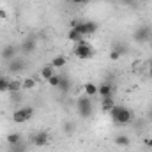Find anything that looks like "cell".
I'll return each instance as SVG.
<instances>
[{
  "mask_svg": "<svg viewBox=\"0 0 152 152\" xmlns=\"http://www.w3.org/2000/svg\"><path fill=\"white\" fill-rule=\"evenodd\" d=\"M83 92H85V96L92 97V96H96V94H97V85H96V83H85Z\"/></svg>",
  "mask_w": 152,
  "mask_h": 152,
  "instance_id": "ffe728a7",
  "label": "cell"
},
{
  "mask_svg": "<svg viewBox=\"0 0 152 152\" xmlns=\"http://www.w3.org/2000/svg\"><path fill=\"white\" fill-rule=\"evenodd\" d=\"M0 57H2L5 62H11L12 58H16V48H14L12 44L4 46V48H2V51H0Z\"/></svg>",
  "mask_w": 152,
  "mask_h": 152,
  "instance_id": "ba28073f",
  "label": "cell"
},
{
  "mask_svg": "<svg viewBox=\"0 0 152 152\" xmlns=\"http://www.w3.org/2000/svg\"><path fill=\"white\" fill-rule=\"evenodd\" d=\"M97 94H99L101 97H112V96H113V87H112V83H101V85L97 87Z\"/></svg>",
  "mask_w": 152,
  "mask_h": 152,
  "instance_id": "30bf717a",
  "label": "cell"
},
{
  "mask_svg": "<svg viewBox=\"0 0 152 152\" xmlns=\"http://www.w3.org/2000/svg\"><path fill=\"white\" fill-rule=\"evenodd\" d=\"M113 108H115L113 96H112V97H103V99H101V110H103V112H108V113H110Z\"/></svg>",
  "mask_w": 152,
  "mask_h": 152,
  "instance_id": "7c38bea8",
  "label": "cell"
},
{
  "mask_svg": "<svg viewBox=\"0 0 152 152\" xmlns=\"http://www.w3.org/2000/svg\"><path fill=\"white\" fill-rule=\"evenodd\" d=\"M21 85H23V90H32V88H36L37 81H36L32 76H27V78L21 80Z\"/></svg>",
  "mask_w": 152,
  "mask_h": 152,
  "instance_id": "9a60e30c",
  "label": "cell"
},
{
  "mask_svg": "<svg viewBox=\"0 0 152 152\" xmlns=\"http://www.w3.org/2000/svg\"><path fill=\"white\" fill-rule=\"evenodd\" d=\"M48 142H50V134H48L46 131H37V133L32 136V143H34L36 147H46Z\"/></svg>",
  "mask_w": 152,
  "mask_h": 152,
  "instance_id": "52a82bcc",
  "label": "cell"
},
{
  "mask_svg": "<svg viewBox=\"0 0 152 152\" xmlns=\"http://www.w3.org/2000/svg\"><path fill=\"white\" fill-rule=\"evenodd\" d=\"M147 69H149V76L152 78V58L149 60V64H147Z\"/></svg>",
  "mask_w": 152,
  "mask_h": 152,
  "instance_id": "83f0119b",
  "label": "cell"
},
{
  "mask_svg": "<svg viewBox=\"0 0 152 152\" xmlns=\"http://www.w3.org/2000/svg\"><path fill=\"white\" fill-rule=\"evenodd\" d=\"M71 28H76L80 34H83L85 37L87 36H94L96 32H97V23L96 21H92V20H88V21H81V20H76L71 23Z\"/></svg>",
  "mask_w": 152,
  "mask_h": 152,
  "instance_id": "7a4b0ae2",
  "label": "cell"
},
{
  "mask_svg": "<svg viewBox=\"0 0 152 152\" xmlns=\"http://www.w3.org/2000/svg\"><path fill=\"white\" fill-rule=\"evenodd\" d=\"M9 78H5V76H2L0 78V92H9Z\"/></svg>",
  "mask_w": 152,
  "mask_h": 152,
  "instance_id": "cb8c5ba5",
  "label": "cell"
},
{
  "mask_svg": "<svg viewBox=\"0 0 152 152\" xmlns=\"http://www.w3.org/2000/svg\"><path fill=\"white\" fill-rule=\"evenodd\" d=\"M76 110H78V115H80L81 118L92 117V113H94V104H92L90 97H88V96L80 97V99L76 101Z\"/></svg>",
  "mask_w": 152,
  "mask_h": 152,
  "instance_id": "3957f363",
  "label": "cell"
},
{
  "mask_svg": "<svg viewBox=\"0 0 152 152\" xmlns=\"http://www.w3.org/2000/svg\"><path fill=\"white\" fill-rule=\"evenodd\" d=\"M9 152H27V147L23 143H16V145H9Z\"/></svg>",
  "mask_w": 152,
  "mask_h": 152,
  "instance_id": "d4e9b609",
  "label": "cell"
},
{
  "mask_svg": "<svg viewBox=\"0 0 152 152\" xmlns=\"http://www.w3.org/2000/svg\"><path fill=\"white\" fill-rule=\"evenodd\" d=\"M23 69H25V60H23V58H12V60L9 62V71H11V73L18 75V73H21Z\"/></svg>",
  "mask_w": 152,
  "mask_h": 152,
  "instance_id": "9c48e42d",
  "label": "cell"
},
{
  "mask_svg": "<svg viewBox=\"0 0 152 152\" xmlns=\"http://www.w3.org/2000/svg\"><path fill=\"white\" fill-rule=\"evenodd\" d=\"M64 133L67 136H71L73 133H76V124L75 122H64Z\"/></svg>",
  "mask_w": 152,
  "mask_h": 152,
  "instance_id": "603a6c76",
  "label": "cell"
},
{
  "mask_svg": "<svg viewBox=\"0 0 152 152\" xmlns=\"http://www.w3.org/2000/svg\"><path fill=\"white\" fill-rule=\"evenodd\" d=\"M57 88L62 90V92H69V90H71V80L66 75H60V83H58Z\"/></svg>",
  "mask_w": 152,
  "mask_h": 152,
  "instance_id": "4fadbf2b",
  "label": "cell"
},
{
  "mask_svg": "<svg viewBox=\"0 0 152 152\" xmlns=\"http://www.w3.org/2000/svg\"><path fill=\"white\" fill-rule=\"evenodd\" d=\"M115 143H117L118 147H127V145L131 143V140H129L126 134H118V136L115 138Z\"/></svg>",
  "mask_w": 152,
  "mask_h": 152,
  "instance_id": "44dd1931",
  "label": "cell"
},
{
  "mask_svg": "<svg viewBox=\"0 0 152 152\" xmlns=\"http://www.w3.org/2000/svg\"><path fill=\"white\" fill-rule=\"evenodd\" d=\"M48 83H50L51 87H58V83H60V75H53L48 80Z\"/></svg>",
  "mask_w": 152,
  "mask_h": 152,
  "instance_id": "484cf974",
  "label": "cell"
},
{
  "mask_svg": "<svg viewBox=\"0 0 152 152\" xmlns=\"http://www.w3.org/2000/svg\"><path fill=\"white\" fill-rule=\"evenodd\" d=\"M5 18H7V12H5V11H2V9H0V20H5Z\"/></svg>",
  "mask_w": 152,
  "mask_h": 152,
  "instance_id": "f546056e",
  "label": "cell"
},
{
  "mask_svg": "<svg viewBox=\"0 0 152 152\" xmlns=\"http://www.w3.org/2000/svg\"><path fill=\"white\" fill-rule=\"evenodd\" d=\"M0 78H2V75H0Z\"/></svg>",
  "mask_w": 152,
  "mask_h": 152,
  "instance_id": "836d02e7",
  "label": "cell"
},
{
  "mask_svg": "<svg viewBox=\"0 0 152 152\" xmlns=\"http://www.w3.org/2000/svg\"><path fill=\"white\" fill-rule=\"evenodd\" d=\"M67 64V58L64 57V55H57L53 60H51V66L55 67V69H60V67H64Z\"/></svg>",
  "mask_w": 152,
  "mask_h": 152,
  "instance_id": "e0dca14e",
  "label": "cell"
},
{
  "mask_svg": "<svg viewBox=\"0 0 152 152\" xmlns=\"http://www.w3.org/2000/svg\"><path fill=\"white\" fill-rule=\"evenodd\" d=\"M67 39H69L71 42H75V44H76V42H81V41L85 39V36H83V34H80L76 28H71V30H69V34H67Z\"/></svg>",
  "mask_w": 152,
  "mask_h": 152,
  "instance_id": "5bb4252c",
  "label": "cell"
},
{
  "mask_svg": "<svg viewBox=\"0 0 152 152\" xmlns=\"http://www.w3.org/2000/svg\"><path fill=\"white\" fill-rule=\"evenodd\" d=\"M133 37H134L136 42H147V41L152 37V32H151V28H149L147 25H143V27H140V28L134 30Z\"/></svg>",
  "mask_w": 152,
  "mask_h": 152,
  "instance_id": "8992f818",
  "label": "cell"
},
{
  "mask_svg": "<svg viewBox=\"0 0 152 152\" xmlns=\"http://www.w3.org/2000/svg\"><path fill=\"white\" fill-rule=\"evenodd\" d=\"M143 143H145V147H147V149H152V136H151V138H145V142H143Z\"/></svg>",
  "mask_w": 152,
  "mask_h": 152,
  "instance_id": "4316f807",
  "label": "cell"
},
{
  "mask_svg": "<svg viewBox=\"0 0 152 152\" xmlns=\"http://www.w3.org/2000/svg\"><path fill=\"white\" fill-rule=\"evenodd\" d=\"M122 2H124L126 5H134V2H136V0H122Z\"/></svg>",
  "mask_w": 152,
  "mask_h": 152,
  "instance_id": "4dcf8cb0",
  "label": "cell"
},
{
  "mask_svg": "<svg viewBox=\"0 0 152 152\" xmlns=\"http://www.w3.org/2000/svg\"><path fill=\"white\" fill-rule=\"evenodd\" d=\"M20 90H23L21 80H11V81H9V92L16 94V92H20Z\"/></svg>",
  "mask_w": 152,
  "mask_h": 152,
  "instance_id": "d6986e66",
  "label": "cell"
},
{
  "mask_svg": "<svg viewBox=\"0 0 152 152\" xmlns=\"http://www.w3.org/2000/svg\"><path fill=\"white\" fill-rule=\"evenodd\" d=\"M122 53H124L122 46H115L113 50L110 51V58H112V60H118V58L122 57Z\"/></svg>",
  "mask_w": 152,
  "mask_h": 152,
  "instance_id": "7402d4cb",
  "label": "cell"
},
{
  "mask_svg": "<svg viewBox=\"0 0 152 152\" xmlns=\"http://www.w3.org/2000/svg\"><path fill=\"white\" fill-rule=\"evenodd\" d=\"M53 75H55V67H53L51 64H48V66H44V67L41 69V76H42V80H46V81H48Z\"/></svg>",
  "mask_w": 152,
  "mask_h": 152,
  "instance_id": "2e32d148",
  "label": "cell"
},
{
  "mask_svg": "<svg viewBox=\"0 0 152 152\" xmlns=\"http://www.w3.org/2000/svg\"><path fill=\"white\" fill-rule=\"evenodd\" d=\"M151 120H152V110H151Z\"/></svg>",
  "mask_w": 152,
  "mask_h": 152,
  "instance_id": "d6a6232c",
  "label": "cell"
},
{
  "mask_svg": "<svg viewBox=\"0 0 152 152\" xmlns=\"http://www.w3.org/2000/svg\"><path fill=\"white\" fill-rule=\"evenodd\" d=\"M7 145H16V143H21V134L20 133H9L7 138H5Z\"/></svg>",
  "mask_w": 152,
  "mask_h": 152,
  "instance_id": "ac0fdd59",
  "label": "cell"
},
{
  "mask_svg": "<svg viewBox=\"0 0 152 152\" xmlns=\"http://www.w3.org/2000/svg\"><path fill=\"white\" fill-rule=\"evenodd\" d=\"M110 117H112L113 124H118V126H126L133 120L131 110L126 108V106H118V104H115V108L110 112Z\"/></svg>",
  "mask_w": 152,
  "mask_h": 152,
  "instance_id": "6da1fadb",
  "label": "cell"
},
{
  "mask_svg": "<svg viewBox=\"0 0 152 152\" xmlns=\"http://www.w3.org/2000/svg\"><path fill=\"white\" fill-rule=\"evenodd\" d=\"M36 46H37L36 39H34V37H28L27 41H23V44L20 46V50H21L23 53H32V51L36 50Z\"/></svg>",
  "mask_w": 152,
  "mask_h": 152,
  "instance_id": "8fae6325",
  "label": "cell"
},
{
  "mask_svg": "<svg viewBox=\"0 0 152 152\" xmlns=\"http://www.w3.org/2000/svg\"><path fill=\"white\" fill-rule=\"evenodd\" d=\"M32 117H34V108H32V106H21V108L14 110L12 120H14L16 124H25V122H28Z\"/></svg>",
  "mask_w": 152,
  "mask_h": 152,
  "instance_id": "5b68a950",
  "label": "cell"
},
{
  "mask_svg": "<svg viewBox=\"0 0 152 152\" xmlns=\"http://www.w3.org/2000/svg\"><path fill=\"white\" fill-rule=\"evenodd\" d=\"M73 4H76V5H81V4H87L88 0H71Z\"/></svg>",
  "mask_w": 152,
  "mask_h": 152,
  "instance_id": "f1b7e54d",
  "label": "cell"
},
{
  "mask_svg": "<svg viewBox=\"0 0 152 152\" xmlns=\"http://www.w3.org/2000/svg\"><path fill=\"white\" fill-rule=\"evenodd\" d=\"M149 44H151V48H152V37H151V39H149Z\"/></svg>",
  "mask_w": 152,
  "mask_h": 152,
  "instance_id": "1f68e13d",
  "label": "cell"
},
{
  "mask_svg": "<svg viewBox=\"0 0 152 152\" xmlns=\"http://www.w3.org/2000/svg\"><path fill=\"white\" fill-rule=\"evenodd\" d=\"M75 57L80 60H88L94 57V48L87 42V41H81V42H76L75 44Z\"/></svg>",
  "mask_w": 152,
  "mask_h": 152,
  "instance_id": "277c9868",
  "label": "cell"
}]
</instances>
